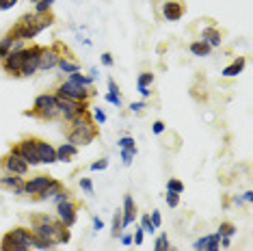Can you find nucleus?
Returning <instances> with one entry per match:
<instances>
[{
  "label": "nucleus",
  "mask_w": 253,
  "mask_h": 251,
  "mask_svg": "<svg viewBox=\"0 0 253 251\" xmlns=\"http://www.w3.org/2000/svg\"><path fill=\"white\" fill-rule=\"evenodd\" d=\"M30 223V232L35 236H41V238H48L52 245H67L72 240V232L70 227H65L59 217L45 215V212H33L29 217Z\"/></svg>",
  "instance_id": "f257e3e1"
},
{
  "label": "nucleus",
  "mask_w": 253,
  "mask_h": 251,
  "mask_svg": "<svg viewBox=\"0 0 253 251\" xmlns=\"http://www.w3.org/2000/svg\"><path fill=\"white\" fill-rule=\"evenodd\" d=\"M67 124V130H65V137H67V143L76 147H85V145H91V143L98 139V124L93 122L91 117V110H85V113L76 115L72 117Z\"/></svg>",
  "instance_id": "f03ea898"
},
{
  "label": "nucleus",
  "mask_w": 253,
  "mask_h": 251,
  "mask_svg": "<svg viewBox=\"0 0 253 251\" xmlns=\"http://www.w3.org/2000/svg\"><path fill=\"white\" fill-rule=\"evenodd\" d=\"M52 24H54L52 11H50V13H24V16H22L20 20H17L15 24L9 29V35L26 44V41L35 39L41 31L50 29Z\"/></svg>",
  "instance_id": "7ed1b4c3"
},
{
  "label": "nucleus",
  "mask_w": 253,
  "mask_h": 251,
  "mask_svg": "<svg viewBox=\"0 0 253 251\" xmlns=\"http://www.w3.org/2000/svg\"><path fill=\"white\" fill-rule=\"evenodd\" d=\"M26 117H37L41 122H52L59 119V104H57V95L54 94H39L33 102V109L24 110Z\"/></svg>",
  "instance_id": "20e7f679"
},
{
  "label": "nucleus",
  "mask_w": 253,
  "mask_h": 251,
  "mask_svg": "<svg viewBox=\"0 0 253 251\" xmlns=\"http://www.w3.org/2000/svg\"><path fill=\"white\" fill-rule=\"evenodd\" d=\"M54 95L59 97H65V100H76V102H89L91 97L95 95V89L91 87V89H87V87H80V85H74L65 78V80L57 82V87H54L52 91Z\"/></svg>",
  "instance_id": "39448f33"
},
{
  "label": "nucleus",
  "mask_w": 253,
  "mask_h": 251,
  "mask_svg": "<svg viewBox=\"0 0 253 251\" xmlns=\"http://www.w3.org/2000/svg\"><path fill=\"white\" fill-rule=\"evenodd\" d=\"M11 152H15V154L20 156L29 167L41 165L39 154H37V147H35V137H24V139H20L15 145H11Z\"/></svg>",
  "instance_id": "423d86ee"
},
{
  "label": "nucleus",
  "mask_w": 253,
  "mask_h": 251,
  "mask_svg": "<svg viewBox=\"0 0 253 251\" xmlns=\"http://www.w3.org/2000/svg\"><path fill=\"white\" fill-rule=\"evenodd\" d=\"M65 48L67 46L63 44V41H54V44L48 46V48H41V57H39V69L41 72H50V69L57 67L59 59H61V54Z\"/></svg>",
  "instance_id": "0eeeda50"
},
{
  "label": "nucleus",
  "mask_w": 253,
  "mask_h": 251,
  "mask_svg": "<svg viewBox=\"0 0 253 251\" xmlns=\"http://www.w3.org/2000/svg\"><path fill=\"white\" fill-rule=\"evenodd\" d=\"M57 104H59V119H63V122H70L72 117L89 110V102L65 100V97H59V95H57Z\"/></svg>",
  "instance_id": "6e6552de"
},
{
  "label": "nucleus",
  "mask_w": 253,
  "mask_h": 251,
  "mask_svg": "<svg viewBox=\"0 0 253 251\" xmlns=\"http://www.w3.org/2000/svg\"><path fill=\"white\" fill-rule=\"evenodd\" d=\"M41 48H44V46H39V44L26 46V59H24V65H22V69H20V78H30L39 72Z\"/></svg>",
  "instance_id": "1a4fd4ad"
},
{
  "label": "nucleus",
  "mask_w": 253,
  "mask_h": 251,
  "mask_svg": "<svg viewBox=\"0 0 253 251\" xmlns=\"http://www.w3.org/2000/svg\"><path fill=\"white\" fill-rule=\"evenodd\" d=\"M0 167H2L4 173H13V175H20V178H24V175L29 173V169H30V167L11 150L0 158Z\"/></svg>",
  "instance_id": "9d476101"
},
{
  "label": "nucleus",
  "mask_w": 253,
  "mask_h": 251,
  "mask_svg": "<svg viewBox=\"0 0 253 251\" xmlns=\"http://www.w3.org/2000/svg\"><path fill=\"white\" fill-rule=\"evenodd\" d=\"M57 217L65 227H74L78 221V202H74L70 197L65 202L57 204Z\"/></svg>",
  "instance_id": "9b49d317"
},
{
  "label": "nucleus",
  "mask_w": 253,
  "mask_h": 251,
  "mask_svg": "<svg viewBox=\"0 0 253 251\" xmlns=\"http://www.w3.org/2000/svg\"><path fill=\"white\" fill-rule=\"evenodd\" d=\"M24 59H26V48L15 50V52H11L9 57H4L2 61H0V67H2L4 74H9V76L20 78V69H22V65H24Z\"/></svg>",
  "instance_id": "f8f14e48"
},
{
  "label": "nucleus",
  "mask_w": 253,
  "mask_h": 251,
  "mask_svg": "<svg viewBox=\"0 0 253 251\" xmlns=\"http://www.w3.org/2000/svg\"><path fill=\"white\" fill-rule=\"evenodd\" d=\"M50 180H52V175H45V173H37L30 180H24V195L35 199L37 195L50 184Z\"/></svg>",
  "instance_id": "ddd939ff"
},
{
  "label": "nucleus",
  "mask_w": 253,
  "mask_h": 251,
  "mask_svg": "<svg viewBox=\"0 0 253 251\" xmlns=\"http://www.w3.org/2000/svg\"><path fill=\"white\" fill-rule=\"evenodd\" d=\"M35 147H37L41 165H54V162H57V147H54L52 143H48L45 139L35 137Z\"/></svg>",
  "instance_id": "4468645a"
},
{
  "label": "nucleus",
  "mask_w": 253,
  "mask_h": 251,
  "mask_svg": "<svg viewBox=\"0 0 253 251\" xmlns=\"http://www.w3.org/2000/svg\"><path fill=\"white\" fill-rule=\"evenodd\" d=\"M7 234L11 236L15 245H22V247L30 249V240H33V232H30V227H26V225H15V227H11Z\"/></svg>",
  "instance_id": "2eb2a0df"
},
{
  "label": "nucleus",
  "mask_w": 253,
  "mask_h": 251,
  "mask_svg": "<svg viewBox=\"0 0 253 251\" xmlns=\"http://www.w3.org/2000/svg\"><path fill=\"white\" fill-rule=\"evenodd\" d=\"M22 48H26L24 41H20V39H15V37H11L9 32H7V35H2V37H0V61H2L4 57H9L11 52H15V50H22Z\"/></svg>",
  "instance_id": "dca6fc26"
},
{
  "label": "nucleus",
  "mask_w": 253,
  "mask_h": 251,
  "mask_svg": "<svg viewBox=\"0 0 253 251\" xmlns=\"http://www.w3.org/2000/svg\"><path fill=\"white\" fill-rule=\"evenodd\" d=\"M136 219V204L132 199V195H123V208H121V225L126 230L128 225H132Z\"/></svg>",
  "instance_id": "f3484780"
},
{
  "label": "nucleus",
  "mask_w": 253,
  "mask_h": 251,
  "mask_svg": "<svg viewBox=\"0 0 253 251\" xmlns=\"http://www.w3.org/2000/svg\"><path fill=\"white\" fill-rule=\"evenodd\" d=\"M184 16V4L180 0H167V2L163 4V17L169 22H178L182 20Z\"/></svg>",
  "instance_id": "a211bd4d"
},
{
  "label": "nucleus",
  "mask_w": 253,
  "mask_h": 251,
  "mask_svg": "<svg viewBox=\"0 0 253 251\" xmlns=\"http://www.w3.org/2000/svg\"><path fill=\"white\" fill-rule=\"evenodd\" d=\"M57 67L61 69L63 74H67V76H70V74L80 72L82 65L78 63V61H74V59H72V52H70V48H65V50H63V54H61V59H59Z\"/></svg>",
  "instance_id": "6ab92c4d"
},
{
  "label": "nucleus",
  "mask_w": 253,
  "mask_h": 251,
  "mask_svg": "<svg viewBox=\"0 0 253 251\" xmlns=\"http://www.w3.org/2000/svg\"><path fill=\"white\" fill-rule=\"evenodd\" d=\"M63 188H65V187H63V182H61V180L52 178V180H50V184H48V187H45L44 190H41V193L37 195L35 199H37V202H52V199L57 197V195L61 193Z\"/></svg>",
  "instance_id": "aec40b11"
},
{
  "label": "nucleus",
  "mask_w": 253,
  "mask_h": 251,
  "mask_svg": "<svg viewBox=\"0 0 253 251\" xmlns=\"http://www.w3.org/2000/svg\"><path fill=\"white\" fill-rule=\"evenodd\" d=\"M78 156V147L72 143H61L57 147V162H72Z\"/></svg>",
  "instance_id": "412c9836"
},
{
  "label": "nucleus",
  "mask_w": 253,
  "mask_h": 251,
  "mask_svg": "<svg viewBox=\"0 0 253 251\" xmlns=\"http://www.w3.org/2000/svg\"><path fill=\"white\" fill-rule=\"evenodd\" d=\"M201 41H206L210 48H219L221 41H223V35H221L219 29H214V26H208V29L201 31Z\"/></svg>",
  "instance_id": "4be33fe9"
},
{
  "label": "nucleus",
  "mask_w": 253,
  "mask_h": 251,
  "mask_svg": "<svg viewBox=\"0 0 253 251\" xmlns=\"http://www.w3.org/2000/svg\"><path fill=\"white\" fill-rule=\"evenodd\" d=\"M22 184H24V178H20V175H13V173H2L0 175V188H7V190H15L20 188Z\"/></svg>",
  "instance_id": "5701e85b"
},
{
  "label": "nucleus",
  "mask_w": 253,
  "mask_h": 251,
  "mask_svg": "<svg viewBox=\"0 0 253 251\" xmlns=\"http://www.w3.org/2000/svg\"><path fill=\"white\" fill-rule=\"evenodd\" d=\"M245 65H247V59L245 57H238V59H234V63H229L227 67L223 69V76L225 78H234V76H238V74L245 69Z\"/></svg>",
  "instance_id": "b1692460"
},
{
  "label": "nucleus",
  "mask_w": 253,
  "mask_h": 251,
  "mask_svg": "<svg viewBox=\"0 0 253 251\" xmlns=\"http://www.w3.org/2000/svg\"><path fill=\"white\" fill-rule=\"evenodd\" d=\"M30 249H37V251H54L57 245H52L48 238H41V236H35L33 234V240H30Z\"/></svg>",
  "instance_id": "393cba45"
},
{
  "label": "nucleus",
  "mask_w": 253,
  "mask_h": 251,
  "mask_svg": "<svg viewBox=\"0 0 253 251\" xmlns=\"http://www.w3.org/2000/svg\"><path fill=\"white\" fill-rule=\"evenodd\" d=\"M67 80L74 82V85L87 87V89H91V87H93V78H91V76H87V74H80V72L70 74V76H67Z\"/></svg>",
  "instance_id": "a878e982"
},
{
  "label": "nucleus",
  "mask_w": 253,
  "mask_h": 251,
  "mask_svg": "<svg viewBox=\"0 0 253 251\" xmlns=\"http://www.w3.org/2000/svg\"><path fill=\"white\" fill-rule=\"evenodd\" d=\"M188 48H191V52L195 54V57H208V54L212 52V48H210V46L206 44V41H201V39L193 41V44L188 46Z\"/></svg>",
  "instance_id": "bb28decb"
},
{
  "label": "nucleus",
  "mask_w": 253,
  "mask_h": 251,
  "mask_svg": "<svg viewBox=\"0 0 253 251\" xmlns=\"http://www.w3.org/2000/svg\"><path fill=\"white\" fill-rule=\"evenodd\" d=\"M151 82H154V74L151 72H141L136 78V89H149Z\"/></svg>",
  "instance_id": "cd10ccee"
},
{
  "label": "nucleus",
  "mask_w": 253,
  "mask_h": 251,
  "mask_svg": "<svg viewBox=\"0 0 253 251\" xmlns=\"http://www.w3.org/2000/svg\"><path fill=\"white\" fill-rule=\"evenodd\" d=\"M217 234L221 236V238H225V236H227V238H232V236L236 234V225H234L232 221H223V223L219 225V232H217Z\"/></svg>",
  "instance_id": "c85d7f7f"
},
{
  "label": "nucleus",
  "mask_w": 253,
  "mask_h": 251,
  "mask_svg": "<svg viewBox=\"0 0 253 251\" xmlns=\"http://www.w3.org/2000/svg\"><path fill=\"white\" fill-rule=\"evenodd\" d=\"M117 147H119V150H128V152H134V154H136V141H134V137H121L117 141Z\"/></svg>",
  "instance_id": "c756f323"
},
{
  "label": "nucleus",
  "mask_w": 253,
  "mask_h": 251,
  "mask_svg": "<svg viewBox=\"0 0 253 251\" xmlns=\"http://www.w3.org/2000/svg\"><path fill=\"white\" fill-rule=\"evenodd\" d=\"M123 232V225H121V210H117L113 215V230H110V236L113 238H119V234Z\"/></svg>",
  "instance_id": "7c9ffc66"
},
{
  "label": "nucleus",
  "mask_w": 253,
  "mask_h": 251,
  "mask_svg": "<svg viewBox=\"0 0 253 251\" xmlns=\"http://www.w3.org/2000/svg\"><path fill=\"white\" fill-rule=\"evenodd\" d=\"M52 4H54V0H39V2H35L33 13H50L52 11Z\"/></svg>",
  "instance_id": "2f4dec72"
},
{
  "label": "nucleus",
  "mask_w": 253,
  "mask_h": 251,
  "mask_svg": "<svg viewBox=\"0 0 253 251\" xmlns=\"http://www.w3.org/2000/svg\"><path fill=\"white\" fill-rule=\"evenodd\" d=\"M171 245H169V236L167 234H160L158 238H156V243H154V251H167Z\"/></svg>",
  "instance_id": "473e14b6"
},
{
  "label": "nucleus",
  "mask_w": 253,
  "mask_h": 251,
  "mask_svg": "<svg viewBox=\"0 0 253 251\" xmlns=\"http://www.w3.org/2000/svg\"><path fill=\"white\" fill-rule=\"evenodd\" d=\"M167 190H171V193L182 195V193H184V184H182L178 178H169V182H167Z\"/></svg>",
  "instance_id": "72a5a7b5"
},
{
  "label": "nucleus",
  "mask_w": 253,
  "mask_h": 251,
  "mask_svg": "<svg viewBox=\"0 0 253 251\" xmlns=\"http://www.w3.org/2000/svg\"><path fill=\"white\" fill-rule=\"evenodd\" d=\"M164 202H167L169 208H178V206H180V195H178V193H171V190H167V195H164Z\"/></svg>",
  "instance_id": "f704fd0d"
},
{
  "label": "nucleus",
  "mask_w": 253,
  "mask_h": 251,
  "mask_svg": "<svg viewBox=\"0 0 253 251\" xmlns=\"http://www.w3.org/2000/svg\"><path fill=\"white\" fill-rule=\"evenodd\" d=\"M141 230H143L145 234H151V232H156V227L151 225L149 215H143V217H141Z\"/></svg>",
  "instance_id": "c9c22d12"
},
{
  "label": "nucleus",
  "mask_w": 253,
  "mask_h": 251,
  "mask_svg": "<svg viewBox=\"0 0 253 251\" xmlns=\"http://www.w3.org/2000/svg\"><path fill=\"white\" fill-rule=\"evenodd\" d=\"M13 247H15V243H13V238L9 234L2 236V240H0V251H11Z\"/></svg>",
  "instance_id": "e433bc0d"
},
{
  "label": "nucleus",
  "mask_w": 253,
  "mask_h": 251,
  "mask_svg": "<svg viewBox=\"0 0 253 251\" xmlns=\"http://www.w3.org/2000/svg\"><path fill=\"white\" fill-rule=\"evenodd\" d=\"M104 100H106L108 104L117 106V109H119V106H121V95H119V94H110V91H108V94L104 95Z\"/></svg>",
  "instance_id": "4c0bfd02"
},
{
  "label": "nucleus",
  "mask_w": 253,
  "mask_h": 251,
  "mask_svg": "<svg viewBox=\"0 0 253 251\" xmlns=\"http://www.w3.org/2000/svg\"><path fill=\"white\" fill-rule=\"evenodd\" d=\"M108 167V158H100V160L91 162V171H104Z\"/></svg>",
  "instance_id": "58836bf2"
},
{
  "label": "nucleus",
  "mask_w": 253,
  "mask_h": 251,
  "mask_svg": "<svg viewBox=\"0 0 253 251\" xmlns=\"http://www.w3.org/2000/svg\"><path fill=\"white\" fill-rule=\"evenodd\" d=\"M91 117H93V122L98 124V126H102L104 122H106V113H104L102 109H95V110H93V115H91Z\"/></svg>",
  "instance_id": "ea45409f"
},
{
  "label": "nucleus",
  "mask_w": 253,
  "mask_h": 251,
  "mask_svg": "<svg viewBox=\"0 0 253 251\" xmlns=\"http://www.w3.org/2000/svg\"><path fill=\"white\" fill-rule=\"evenodd\" d=\"M80 188L85 190L87 195H93V182L89 178H80Z\"/></svg>",
  "instance_id": "a19ab883"
},
{
  "label": "nucleus",
  "mask_w": 253,
  "mask_h": 251,
  "mask_svg": "<svg viewBox=\"0 0 253 251\" xmlns=\"http://www.w3.org/2000/svg\"><path fill=\"white\" fill-rule=\"evenodd\" d=\"M136 154L134 152H128V150H121V160H123V165L126 167H130L132 165V158H134Z\"/></svg>",
  "instance_id": "79ce46f5"
},
{
  "label": "nucleus",
  "mask_w": 253,
  "mask_h": 251,
  "mask_svg": "<svg viewBox=\"0 0 253 251\" xmlns=\"http://www.w3.org/2000/svg\"><path fill=\"white\" fill-rule=\"evenodd\" d=\"M149 219H151V225H154V227H160V225H163V217H160L158 210H151Z\"/></svg>",
  "instance_id": "37998d69"
},
{
  "label": "nucleus",
  "mask_w": 253,
  "mask_h": 251,
  "mask_svg": "<svg viewBox=\"0 0 253 251\" xmlns=\"http://www.w3.org/2000/svg\"><path fill=\"white\" fill-rule=\"evenodd\" d=\"M143 236H145V232L141 230V225L134 227V238H132L134 240V245H143Z\"/></svg>",
  "instance_id": "c03bdc74"
},
{
  "label": "nucleus",
  "mask_w": 253,
  "mask_h": 251,
  "mask_svg": "<svg viewBox=\"0 0 253 251\" xmlns=\"http://www.w3.org/2000/svg\"><path fill=\"white\" fill-rule=\"evenodd\" d=\"M70 197H72V195H70V190H67V188H63L61 193H59L57 197L52 199V202H54V204H61V202H65V199H70Z\"/></svg>",
  "instance_id": "a18cd8bd"
},
{
  "label": "nucleus",
  "mask_w": 253,
  "mask_h": 251,
  "mask_svg": "<svg viewBox=\"0 0 253 251\" xmlns=\"http://www.w3.org/2000/svg\"><path fill=\"white\" fill-rule=\"evenodd\" d=\"M145 106H147V102H145V100H141V102H132V104H130V110H132V113H141V110H143Z\"/></svg>",
  "instance_id": "49530a36"
},
{
  "label": "nucleus",
  "mask_w": 253,
  "mask_h": 251,
  "mask_svg": "<svg viewBox=\"0 0 253 251\" xmlns=\"http://www.w3.org/2000/svg\"><path fill=\"white\" fill-rule=\"evenodd\" d=\"M17 4V0H0V11H7V9H13Z\"/></svg>",
  "instance_id": "de8ad7c7"
},
{
  "label": "nucleus",
  "mask_w": 253,
  "mask_h": 251,
  "mask_svg": "<svg viewBox=\"0 0 253 251\" xmlns=\"http://www.w3.org/2000/svg\"><path fill=\"white\" fill-rule=\"evenodd\" d=\"M151 132H154V134H163L164 132V122H160V119H158V122H154V126H151Z\"/></svg>",
  "instance_id": "09e8293b"
},
{
  "label": "nucleus",
  "mask_w": 253,
  "mask_h": 251,
  "mask_svg": "<svg viewBox=\"0 0 253 251\" xmlns=\"http://www.w3.org/2000/svg\"><path fill=\"white\" fill-rule=\"evenodd\" d=\"M113 54H110V52H104L102 54V65H104V67H113Z\"/></svg>",
  "instance_id": "8fccbe9b"
},
{
  "label": "nucleus",
  "mask_w": 253,
  "mask_h": 251,
  "mask_svg": "<svg viewBox=\"0 0 253 251\" xmlns=\"http://www.w3.org/2000/svg\"><path fill=\"white\" fill-rule=\"evenodd\" d=\"M119 240H121V245L128 247V245H132V234H123L121 232V234H119Z\"/></svg>",
  "instance_id": "3c124183"
},
{
  "label": "nucleus",
  "mask_w": 253,
  "mask_h": 251,
  "mask_svg": "<svg viewBox=\"0 0 253 251\" xmlns=\"http://www.w3.org/2000/svg\"><path fill=\"white\" fill-rule=\"evenodd\" d=\"M93 230H95V232L104 230V221L100 219V217H93Z\"/></svg>",
  "instance_id": "603ef678"
},
{
  "label": "nucleus",
  "mask_w": 253,
  "mask_h": 251,
  "mask_svg": "<svg viewBox=\"0 0 253 251\" xmlns=\"http://www.w3.org/2000/svg\"><path fill=\"white\" fill-rule=\"evenodd\" d=\"M108 91H110V94H119V87L115 85L113 78H108Z\"/></svg>",
  "instance_id": "864d4df0"
},
{
  "label": "nucleus",
  "mask_w": 253,
  "mask_h": 251,
  "mask_svg": "<svg viewBox=\"0 0 253 251\" xmlns=\"http://www.w3.org/2000/svg\"><path fill=\"white\" fill-rule=\"evenodd\" d=\"M219 245H223V249H227L229 245H232V238H227V236H225V238H221V240H219Z\"/></svg>",
  "instance_id": "5fc2aeb1"
},
{
  "label": "nucleus",
  "mask_w": 253,
  "mask_h": 251,
  "mask_svg": "<svg viewBox=\"0 0 253 251\" xmlns=\"http://www.w3.org/2000/svg\"><path fill=\"white\" fill-rule=\"evenodd\" d=\"M242 202H253V190H247V193L245 195H242Z\"/></svg>",
  "instance_id": "6e6d98bb"
},
{
  "label": "nucleus",
  "mask_w": 253,
  "mask_h": 251,
  "mask_svg": "<svg viewBox=\"0 0 253 251\" xmlns=\"http://www.w3.org/2000/svg\"><path fill=\"white\" fill-rule=\"evenodd\" d=\"M204 251H221V245L219 243H212V245H208Z\"/></svg>",
  "instance_id": "4d7b16f0"
},
{
  "label": "nucleus",
  "mask_w": 253,
  "mask_h": 251,
  "mask_svg": "<svg viewBox=\"0 0 253 251\" xmlns=\"http://www.w3.org/2000/svg\"><path fill=\"white\" fill-rule=\"evenodd\" d=\"M139 94H141V95H143V97H145V100H147V97H149V95H151V91H149V89H139Z\"/></svg>",
  "instance_id": "13d9d810"
},
{
  "label": "nucleus",
  "mask_w": 253,
  "mask_h": 251,
  "mask_svg": "<svg viewBox=\"0 0 253 251\" xmlns=\"http://www.w3.org/2000/svg\"><path fill=\"white\" fill-rule=\"evenodd\" d=\"M11 251H29V249H26V247H22V245H15V247H13Z\"/></svg>",
  "instance_id": "bf43d9fd"
},
{
  "label": "nucleus",
  "mask_w": 253,
  "mask_h": 251,
  "mask_svg": "<svg viewBox=\"0 0 253 251\" xmlns=\"http://www.w3.org/2000/svg\"><path fill=\"white\" fill-rule=\"evenodd\" d=\"M29 251H37V249H29Z\"/></svg>",
  "instance_id": "052dcab7"
},
{
  "label": "nucleus",
  "mask_w": 253,
  "mask_h": 251,
  "mask_svg": "<svg viewBox=\"0 0 253 251\" xmlns=\"http://www.w3.org/2000/svg\"><path fill=\"white\" fill-rule=\"evenodd\" d=\"M33 2H39V0H33Z\"/></svg>",
  "instance_id": "680f3d73"
}]
</instances>
